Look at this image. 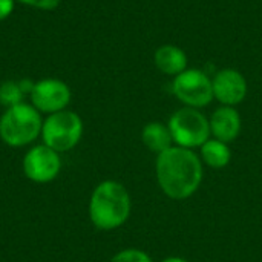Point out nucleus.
I'll use <instances>...</instances> for the list:
<instances>
[{"instance_id": "f257e3e1", "label": "nucleus", "mask_w": 262, "mask_h": 262, "mask_svg": "<svg viewBox=\"0 0 262 262\" xmlns=\"http://www.w3.org/2000/svg\"><path fill=\"white\" fill-rule=\"evenodd\" d=\"M157 178L169 198H190L203 181L201 160L190 149L172 146L157 158Z\"/></svg>"}, {"instance_id": "f03ea898", "label": "nucleus", "mask_w": 262, "mask_h": 262, "mask_svg": "<svg viewBox=\"0 0 262 262\" xmlns=\"http://www.w3.org/2000/svg\"><path fill=\"white\" fill-rule=\"evenodd\" d=\"M129 215L130 196L123 184L117 181H103L95 187L89 203V216L97 229H118L127 221Z\"/></svg>"}, {"instance_id": "7ed1b4c3", "label": "nucleus", "mask_w": 262, "mask_h": 262, "mask_svg": "<svg viewBox=\"0 0 262 262\" xmlns=\"http://www.w3.org/2000/svg\"><path fill=\"white\" fill-rule=\"evenodd\" d=\"M41 118L32 104L20 103L8 107L0 118V138L12 147L32 143L41 134Z\"/></svg>"}, {"instance_id": "20e7f679", "label": "nucleus", "mask_w": 262, "mask_h": 262, "mask_svg": "<svg viewBox=\"0 0 262 262\" xmlns=\"http://www.w3.org/2000/svg\"><path fill=\"white\" fill-rule=\"evenodd\" d=\"M83 135L81 118L71 111L51 114L41 124V137L48 147L66 152L75 147Z\"/></svg>"}, {"instance_id": "39448f33", "label": "nucleus", "mask_w": 262, "mask_h": 262, "mask_svg": "<svg viewBox=\"0 0 262 262\" xmlns=\"http://www.w3.org/2000/svg\"><path fill=\"white\" fill-rule=\"evenodd\" d=\"M169 129L173 141L180 147H201L210 138L209 120L195 107H183L169 120Z\"/></svg>"}, {"instance_id": "423d86ee", "label": "nucleus", "mask_w": 262, "mask_h": 262, "mask_svg": "<svg viewBox=\"0 0 262 262\" xmlns=\"http://www.w3.org/2000/svg\"><path fill=\"white\" fill-rule=\"evenodd\" d=\"M173 94L187 107L207 106L213 98L212 80L198 69H186L178 74L172 84Z\"/></svg>"}, {"instance_id": "0eeeda50", "label": "nucleus", "mask_w": 262, "mask_h": 262, "mask_svg": "<svg viewBox=\"0 0 262 262\" xmlns=\"http://www.w3.org/2000/svg\"><path fill=\"white\" fill-rule=\"evenodd\" d=\"M29 97L32 106L38 112H46L51 115L64 111V107L71 101V89L61 80L43 78L40 81H35Z\"/></svg>"}, {"instance_id": "6e6552de", "label": "nucleus", "mask_w": 262, "mask_h": 262, "mask_svg": "<svg viewBox=\"0 0 262 262\" xmlns=\"http://www.w3.org/2000/svg\"><path fill=\"white\" fill-rule=\"evenodd\" d=\"M61 167L60 155L54 149L43 146L32 147L23 158V172L25 175L35 183H49L52 181Z\"/></svg>"}, {"instance_id": "1a4fd4ad", "label": "nucleus", "mask_w": 262, "mask_h": 262, "mask_svg": "<svg viewBox=\"0 0 262 262\" xmlns=\"http://www.w3.org/2000/svg\"><path fill=\"white\" fill-rule=\"evenodd\" d=\"M213 97L224 106H235L241 103L247 95V81L244 75L235 69L220 71L213 81Z\"/></svg>"}, {"instance_id": "9d476101", "label": "nucleus", "mask_w": 262, "mask_h": 262, "mask_svg": "<svg viewBox=\"0 0 262 262\" xmlns=\"http://www.w3.org/2000/svg\"><path fill=\"white\" fill-rule=\"evenodd\" d=\"M210 134L215 140L230 143L236 140L241 132V117L232 106H223L216 109L210 118Z\"/></svg>"}, {"instance_id": "9b49d317", "label": "nucleus", "mask_w": 262, "mask_h": 262, "mask_svg": "<svg viewBox=\"0 0 262 262\" xmlns=\"http://www.w3.org/2000/svg\"><path fill=\"white\" fill-rule=\"evenodd\" d=\"M157 68L167 75H178L187 68V55L183 49L173 45L160 46L155 52Z\"/></svg>"}, {"instance_id": "f8f14e48", "label": "nucleus", "mask_w": 262, "mask_h": 262, "mask_svg": "<svg viewBox=\"0 0 262 262\" xmlns=\"http://www.w3.org/2000/svg\"><path fill=\"white\" fill-rule=\"evenodd\" d=\"M141 140L149 150H152L158 155L161 152L167 150L169 147H172V143H173L169 126H164L157 121L144 126V129L141 132Z\"/></svg>"}, {"instance_id": "ddd939ff", "label": "nucleus", "mask_w": 262, "mask_h": 262, "mask_svg": "<svg viewBox=\"0 0 262 262\" xmlns=\"http://www.w3.org/2000/svg\"><path fill=\"white\" fill-rule=\"evenodd\" d=\"M201 158L203 161L213 169H223L226 167L232 160V152L227 146V143H223L220 140H207L201 146Z\"/></svg>"}, {"instance_id": "4468645a", "label": "nucleus", "mask_w": 262, "mask_h": 262, "mask_svg": "<svg viewBox=\"0 0 262 262\" xmlns=\"http://www.w3.org/2000/svg\"><path fill=\"white\" fill-rule=\"evenodd\" d=\"M23 91L18 86V81H5L0 84V103L6 107L23 103Z\"/></svg>"}, {"instance_id": "2eb2a0df", "label": "nucleus", "mask_w": 262, "mask_h": 262, "mask_svg": "<svg viewBox=\"0 0 262 262\" xmlns=\"http://www.w3.org/2000/svg\"><path fill=\"white\" fill-rule=\"evenodd\" d=\"M111 262H154L147 253L138 249H126L117 253Z\"/></svg>"}, {"instance_id": "dca6fc26", "label": "nucleus", "mask_w": 262, "mask_h": 262, "mask_svg": "<svg viewBox=\"0 0 262 262\" xmlns=\"http://www.w3.org/2000/svg\"><path fill=\"white\" fill-rule=\"evenodd\" d=\"M15 2H20L23 5L32 6V8H37V9L51 11V9H55L60 5L61 0H15Z\"/></svg>"}, {"instance_id": "f3484780", "label": "nucleus", "mask_w": 262, "mask_h": 262, "mask_svg": "<svg viewBox=\"0 0 262 262\" xmlns=\"http://www.w3.org/2000/svg\"><path fill=\"white\" fill-rule=\"evenodd\" d=\"M15 0H0V20L8 18L14 11Z\"/></svg>"}, {"instance_id": "a211bd4d", "label": "nucleus", "mask_w": 262, "mask_h": 262, "mask_svg": "<svg viewBox=\"0 0 262 262\" xmlns=\"http://www.w3.org/2000/svg\"><path fill=\"white\" fill-rule=\"evenodd\" d=\"M34 81H31L29 78H25V80H20L18 81V86H20V89L23 91V94H31L32 92V89H34Z\"/></svg>"}, {"instance_id": "6ab92c4d", "label": "nucleus", "mask_w": 262, "mask_h": 262, "mask_svg": "<svg viewBox=\"0 0 262 262\" xmlns=\"http://www.w3.org/2000/svg\"><path fill=\"white\" fill-rule=\"evenodd\" d=\"M161 262H189L187 259H183V258H178V256H172V258H167Z\"/></svg>"}]
</instances>
